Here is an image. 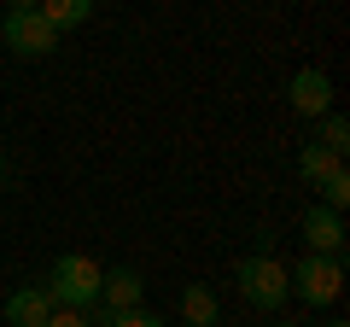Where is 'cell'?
Returning <instances> with one entry per match:
<instances>
[{
	"label": "cell",
	"instance_id": "6da1fadb",
	"mask_svg": "<svg viewBox=\"0 0 350 327\" xmlns=\"http://www.w3.org/2000/svg\"><path fill=\"white\" fill-rule=\"evenodd\" d=\"M100 280H105V269L94 263V257H82V252H64L59 263L47 269L53 304H59V310H82V315L100 304Z\"/></svg>",
	"mask_w": 350,
	"mask_h": 327
},
{
	"label": "cell",
	"instance_id": "7a4b0ae2",
	"mask_svg": "<svg viewBox=\"0 0 350 327\" xmlns=\"http://www.w3.org/2000/svg\"><path fill=\"white\" fill-rule=\"evenodd\" d=\"M234 280H239V298L251 310H269L275 315L280 304L292 298V280H286V263H275V252H251L234 263Z\"/></svg>",
	"mask_w": 350,
	"mask_h": 327
},
{
	"label": "cell",
	"instance_id": "3957f363",
	"mask_svg": "<svg viewBox=\"0 0 350 327\" xmlns=\"http://www.w3.org/2000/svg\"><path fill=\"white\" fill-rule=\"evenodd\" d=\"M286 280H292V298H304L310 310H327V304H338V292H345V257L304 252V263L286 269Z\"/></svg>",
	"mask_w": 350,
	"mask_h": 327
},
{
	"label": "cell",
	"instance_id": "277c9868",
	"mask_svg": "<svg viewBox=\"0 0 350 327\" xmlns=\"http://www.w3.org/2000/svg\"><path fill=\"white\" fill-rule=\"evenodd\" d=\"M0 41L18 53V59H47L53 47H59V29L47 24V18L29 6V12H6V24H0Z\"/></svg>",
	"mask_w": 350,
	"mask_h": 327
},
{
	"label": "cell",
	"instance_id": "5b68a950",
	"mask_svg": "<svg viewBox=\"0 0 350 327\" xmlns=\"http://www.w3.org/2000/svg\"><path fill=\"white\" fill-rule=\"evenodd\" d=\"M286 105L298 117H310V123H315V117H327V112H333V76H327L321 64H304V70L286 82Z\"/></svg>",
	"mask_w": 350,
	"mask_h": 327
},
{
	"label": "cell",
	"instance_id": "8992f818",
	"mask_svg": "<svg viewBox=\"0 0 350 327\" xmlns=\"http://www.w3.org/2000/svg\"><path fill=\"white\" fill-rule=\"evenodd\" d=\"M304 246L321 257H345V216L327 211V205H310L304 211Z\"/></svg>",
	"mask_w": 350,
	"mask_h": 327
},
{
	"label": "cell",
	"instance_id": "52a82bcc",
	"mask_svg": "<svg viewBox=\"0 0 350 327\" xmlns=\"http://www.w3.org/2000/svg\"><path fill=\"white\" fill-rule=\"evenodd\" d=\"M53 310H59V304H53L47 287H18L12 298H6V327H41Z\"/></svg>",
	"mask_w": 350,
	"mask_h": 327
},
{
	"label": "cell",
	"instance_id": "ba28073f",
	"mask_svg": "<svg viewBox=\"0 0 350 327\" xmlns=\"http://www.w3.org/2000/svg\"><path fill=\"white\" fill-rule=\"evenodd\" d=\"M140 292H146V280H140L135 275V269H105V280H100V304H105V310H135V304H140Z\"/></svg>",
	"mask_w": 350,
	"mask_h": 327
},
{
	"label": "cell",
	"instance_id": "9c48e42d",
	"mask_svg": "<svg viewBox=\"0 0 350 327\" xmlns=\"http://www.w3.org/2000/svg\"><path fill=\"white\" fill-rule=\"evenodd\" d=\"M181 322L187 327H222V304L211 287H187L181 292Z\"/></svg>",
	"mask_w": 350,
	"mask_h": 327
},
{
	"label": "cell",
	"instance_id": "30bf717a",
	"mask_svg": "<svg viewBox=\"0 0 350 327\" xmlns=\"http://www.w3.org/2000/svg\"><path fill=\"white\" fill-rule=\"evenodd\" d=\"M36 12L64 36V29H82L88 18H94V0H36Z\"/></svg>",
	"mask_w": 350,
	"mask_h": 327
},
{
	"label": "cell",
	"instance_id": "8fae6325",
	"mask_svg": "<svg viewBox=\"0 0 350 327\" xmlns=\"http://www.w3.org/2000/svg\"><path fill=\"white\" fill-rule=\"evenodd\" d=\"M315 193H321L315 205H327V211L345 216V205H350V170H345V164H338V170H327V176L315 181Z\"/></svg>",
	"mask_w": 350,
	"mask_h": 327
},
{
	"label": "cell",
	"instance_id": "7c38bea8",
	"mask_svg": "<svg viewBox=\"0 0 350 327\" xmlns=\"http://www.w3.org/2000/svg\"><path fill=\"white\" fill-rule=\"evenodd\" d=\"M338 164H345V158H333V152H327V146H315V140H310V146L298 152V176H304V181H310V187H315V181H321L327 170H338Z\"/></svg>",
	"mask_w": 350,
	"mask_h": 327
},
{
	"label": "cell",
	"instance_id": "4fadbf2b",
	"mask_svg": "<svg viewBox=\"0 0 350 327\" xmlns=\"http://www.w3.org/2000/svg\"><path fill=\"white\" fill-rule=\"evenodd\" d=\"M315 146H327L333 158H345V152H350V123H345L338 112H327V117H321V140H315Z\"/></svg>",
	"mask_w": 350,
	"mask_h": 327
},
{
	"label": "cell",
	"instance_id": "5bb4252c",
	"mask_svg": "<svg viewBox=\"0 0 350 327\" xmlns=\"http://www.w3.org/2000/svg\"><path fill=\"white\" fill-rule=\"evenodd\" d=\"M111 327H163V315H158V310H146V304H135V310H117V315H111Z\"/></svg>",
	"mask_w": 350,
	"mask_h": 327
},
{
	"label": "cell",
	"instance_id": "9a60e30c",
	"mask_svg": "<svg viewBox=\"0 0 350 327\" xmlns=\"http://www.w3.org/2000/svg\"><path fill=\"white\" fill-rule=\"evenodd\" d=\"M41 327H88V315H82V310H53Z\"/></svg>",
	"mask_w": 350,
	"mask_h": 327
},
{
	"label": "cell",
	"instance_id": "2e32d148",
	"mask_svg": "<svg viewBox=\"0 0 350 327\" xmlns=\"http://www.w3.org/2000/svg\"><path fill=\"white\" fill-rule=\"evenodd\" d=\"M29 6H36V0H6V12H29Z\"/></svg>",
	"mask_w": 350,
	"mask_h": 327
},
{
	"label": "cell",
	"instance_id": "e0dca14e",
	"mask_svg": "<svg viewBox=\"0 0 350 327\" xmlns=\"http://www.w3.org/2000/svg\"><path fill=\"white\" fill-rule=\"evenodd\" d=\"M275 327H304V322H286V315H280V322H275Z\"/></svg>",
	"mask_w": 350,
	"mask_h": 327
},
{
	"label": "cell",
	"instance_id": "ac0fdd59",
	"mask_svg": "<svg viewBox=\"0 0 350 327\" xmlns=\"http://www.w3.org/2000/svg\"><path fill=\"white\" fill-rule=\"evenodd\" d=\"M0 176H6V152H0Z\"/></svg>",
	"mask_w": 350,
	"mask_h": 327
},
{
	"label": "cell",
	"instance_id": "d6986e66",
	"mask_svg": "<svg viewBox=\"0 0 350 327\" xmlns=\"http://www.w3.org/2000/svg\"><path fill=\"white\" fill-rule=\"evenodd\" d=\"M181 327H187V322H181Z\"/></svg>",
	"mask_w": 350,
	"mask_h": 327
},
{
	"label": "cell",
	"instance_id": "ffe728a7",
	"mask_svg": "<svg viewBox=\"0 0 350 327\" xmlns=\"http://www.w3.org/2000/svg\"><path fill=\"white\" fill-rule=\"evenodd\" d=\"M222 327H228V322H222Z\"/></svg>",
	"mask_w": 350,
	"mask_h": 327
}]
</instances>
